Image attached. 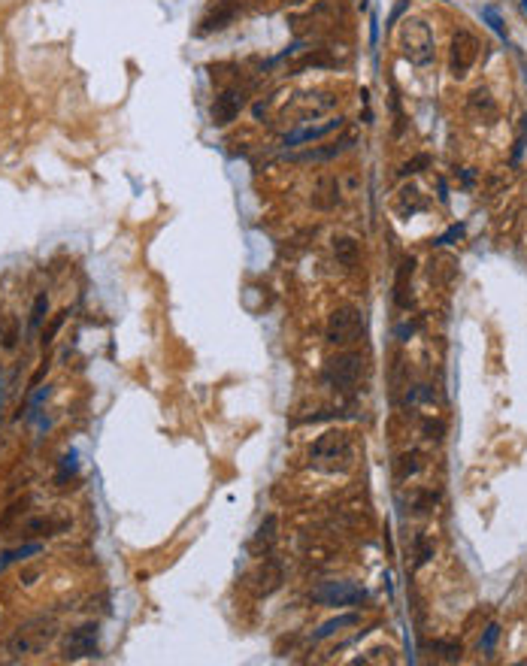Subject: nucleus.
<instances>
[{
  "mask_svg": "<svg viewBox=\"0 0 527 666\" xmlns=\"http://www.w3.org/2000/svg\"><path fill=\"white\" fill-rule=\"evenodd\" d=\"M273 539H276V515H267L264 521H261V527H258V533H255V542L251 545L255 548H270L273 545Z\"/></svg>",
  "mask_w": 527,
  "mask_h": 666,
  "instance_id": "nucleus-17",
  "label": "nucleus"
},
{
  "mask_svg": "<svg viewBox=\"0 0 527 666\" xmlns=\"http://www.w3.org/2000/svg\"><path fill=\"white\" fill-rule=\"evenodd\" d=\"M400 52L409 64L415 67H431L433 58H437V40H433V30L424 19H406L400 25Z\"/></svg>",
  "mask_w": 527,
  "mask_h": 666,
  "instance_id": "nucleus-2",
  "label": "nucleus"
},
{
  "mask_svg": "<svg viewBox=\"0 0 527 666\" xmlns=\"http://www.w3.org/2000/svg\"><path fill=\"white\" fill-rule=\"evenodd\" d=\"M418 466H422V464H418V455H415V451H412V455H403V457H400V464H397V476L406 479V476H412V472H418Z\"/></svg>",
  "mask_w": 527,
  "mask_h": 666,
  "instance_id": "nucleus-21",
  "label": "nucleus"
},
{
  "mask_svg": "<svg viewBox=\"0 0 527 666\" xmlns=\"http://www.w3.org/2000/svg\"><path fill=\"white\" fill-rule=\"evenodd\" d=\"M240 12H242L240 0H216V3L209 6V12H206L203 19H200V28H197V34L206 37V34H212V30H225Z\"/></svg>",
  "mask_w": 527,
  "mask_h": 666,
  "instance_id": "nucleus-7",
  "label": "nucleus"
},
{
  "mask_svg": "<svg viewBox=\"0 0 527 666\" xmlns=\"http://www.w3.org/2000/svg\"><path fill=\"white\" fill-rule=\"evenodd\" d=\"M406 6H409V0H400V3H397V6H394V10H391V19H388V25H385V28H391V25H394V21H397V19H400V12H403V10H406Z\"/></svg>",
  "mask_w": 527,
  "mask_h": 666,
  "instance_id": "nucleus-28",
  "label": "nucleus"
},
{
  "mask_svg": "<svg viewBox=\"0 0 527 666\" xmlns=\"http://www.w3.org/2000/svg\"><path fill=\"white\" fill-rule=\"evenodd\" d=\"M364 370H366V364H364L361 351H342V355L331 357V361L324 364L322 379H324V385L331 388V391H340L342 394V391H351V388H358V382H361Z\"/></svg>",
  "mask_w": 527,
  "mask_h": 666,
  "instance_id": "nucleus-3",
  "label": "nucleus"
},
{
  "mask_svg": "<svg viewBox=\"0 0 527 666\" xmlns=\"http://www.w3.org/2000/svg\"><path fill=\"white\" fill-rule=\"evenodd\" d=\"M64 315H67V312H58V315H55V318H52V324H49V331H45V333H43V346H49V342H52V340H55V333L61 331V324H64Z\"/></svg>",
  "mask_w": 527,
  "mask_h": 666,
  "instance_id": "nucleus-25",
  "label": "nucleus"
},
{
  "mask_svg": "<svg viewBox=\"0 0 527 666\" xmlns=\"http://www.w3.org/2000/svg\"><path fill=\"white\" fill-rule=\"evenodd\" d=\"M424 167H431V155H418V158L406 160V164L400 167V176H415V173H422Z\"/></svg>",
  "mask_w": 527,
  "mask_h": 666,
  "instance_id": "nucleus-22",
  "label": "nucleus"
},
{
  "mask_svg": "<svg viewBox=\"0 0 527 666\" xmlns=\"http://www.w3.org/2000/svg\"><path fill=\"white\" fill-rule=\"evenodd\" d=\"M527 149V118H521V131H518V140H515V152H513V160L518 164L521 160V152Z\"/></svg>",
  "mask_w": 527,
  "mask_h": 666,
  "instance_id": "nucleus-24",
  "label": "nucleus"
},
{
  "mask_svg": "<svg viewBox=\"0 0 527 666\" xmlns=\"http://www.w3.org/2000/svg\"><path fill=\"white\" fill-rule=\"evenodd\" d=\"M43 545L40 542H30V545H21V548H10V551H3V557H0V570H6L10 563H19V561H25L28 554H37Z\"/></svg>",
  "mask_w": 527,
  "mask_h": 666,
  "instance_id": "nucleus-18",
  "label": "nucleus"
},
{
  "mask_svg": "<svg viewBox=\"0 0 527 666\" xmlns=\"http://www.w3.org/2000/svg\"><path fill=\"white\" fill-rule=\"evenodd\" d=\"M333 255H337L346 267H355V261H358V242L349 240V236H337V240H333Z\"/></svg>",
  "mask_w": 527,
  "mask_h": 666,
  "instance_id": "nucleus-16",
  "label": "nucleus"
},
{
  "mask_svg": "<svg viewBox=\"0 0 527 666\" xmlns=\"http://www.w3.org/2000/svg\"><path fill=\"white\" fill-rule=\"evenodd\" d=\"M355 136H346L340 143H331V145H322V149H309V152H300V155H288L291 160H300V164H309V160H331V158H340L342 152L351 149Z\"/></svg>",
  "mask_w": 527,
  "mask_h": 666,
  "instance_id": "nucleus-12",
  "label": "nucleus"
},
{
  "mask_svg": "<svg viewBox=\"0 0 527 666\" xmlns=\"http://www.w3.org/2000/svg\"><path fill=\"white\" fill-rule=\"evenodd\" d=\"M366 600V591L355 581H322V585L312 591V603L318 606H331V609H342V606H361Z\"/></svg>",
  "mask_w": 527,
  "mask_h": 666,
  "instance_id": "nucleus-5",
  "label": "nucleus"
},
{
  "mask_svg": "<svg viewBox=\"0 0 527 666\" xmlns=\"http://www.w3.org/2000/svg\"><path fill=\"white\" fill-rule=\"evenodd\" d=\"M246 91L242 88H227L221 91V94L216 97V103H212V121L216 125H231V121L240 116V110L246 106Z\"/></svg>",
  "mask_w": 527,
  "mask_h": 666,
  "instance_id": "nucleus-8",
  "label": "nucleus"
},
{
  "mask_svg": "<svg viewBox=\"0 0 527 666\" xmlns=\"http://www.w3.org/2000/svg\"><path fill=\"white\" fill-rule=\"evenodd\" d=\"M358 621H361V618H358V615H340V618H331V621H324L322 627H318V630H316V636H312V639H316V642L331 639L333 633H340V630H342V627H355Z\"/></svg>",
  "mask_w": 527,
  "mask_h": 666,
  "instance_id": "nucleus-15",
  "label": "nucleus"
},
{
  "mask_svg": "<svg viewBox=\"0 0 527 666\" xmlns=\"http://www.w3.org/2000/svg\"><path fill=\"white\" fill-rule=\"evenodd\" d=\"M427 209V200L422 197V191L418 188H403L400 194H397V212H400L403 218H412L415 212H424Z\"/></svg>",
  "mask_w": 527,
  "mask_h": 666,
  "instance_id": "nucleus-13",
  "label": "nucleus"
},
{
  "mask_svg": "<svg viewBox=\"0 0 527 666\" xmlns=\"http://www.w3.org/2000/svg\"><path fill=\"white\" fill-rule=\"evenodd\" d=\"M282 3H291V6H297V3H307V0H282Z\"/></svg>",
  "mask_w": 527,
  "mask_h": 666,
  "instance_id": "nucleus-29",
  "label": "nucleus"
},
{
  "mask_svg": "<svg viewBox=\"0 0 527 666\" xmlns=\"http://www.w3.org/2000/svg\"><path fill=\"white\" fill-rule=\"evenodd\" d=\"M340 127H342V118H327L324 125H309V127H300V131L288 134L285 140H282V145H300V143H316V140H322V136H327V134L340 131Z\"/></svg>",
  "mask_w": 527,
  "mask_h": 666,
  "instance_id": "nucleus-10",
  "label": "nucleus"
},
{
  "mask_svg": "<svg viewBox=\"0 0 527 666\" xmlns=\"http://www.w3.org/2000/svg\"><path fill=\"white\" fill-rule=\"evenodd\" d=\"M497 636H500V627H497V624H488L485 639H482V652H485V654H491V652H494V642H497Z\"/></svg>",
  "mask_w": 527,
  "mask_h": 666,
  "instance_id": "nucleus-23",
  "label": "nucleus"
},
{
  "mask_svg": "<svg viewBox=\"0 0 527 666\" xmlns=\"http://www.w3.org/2000/svg\"><path fill=\"white\" fill-rule=\"evenodd\" d=\"M64 652H67V657L97 654V624H85V627H79V630H73Z\"/></svg>",
  "mask_w": 527,
  "mask_h": 666,
  "instance_id": "nucleus-9",
  "label": "nucleus"
},
{
  "mask_svg": "<svg viewBox=\"0 0 527 666\" xmlns=\"http://www.w3.org/2000/svg\"><path fill=\"white\" fill-rule=\"evenodd\" d=\"M309 457L322 470H349L351 461H355V439L342 427H331L312 442Z\"/></svg>",
  "mask_w": 527,
  "mask_h": 666,
  "instance_id": "nucleus-1",
  "label": "nucleus"
},
{
  "mask_svg": "<svg viewBox=\"0 0 527 666\" xmlns=\"http://www.w3.org/2000/svg\"><path fill=\"white\" fill-rule=\"evenodd\" d=\"M476 58H479V40L470 30H457L452 37V76L455 79H464L473 70Z\"/></svg>",
  "mask_w": 527,
  "mask_h": 666,
  "instance_id": "nucleus-6",
  "label": "nucleus"
},
{
  "mask_svg": "<svg viewBox=\"0 0 527 666\" xmlns=\"http://www.w3.org/2000/svg\"><path fill=\"white\" fill-rule=\"evenodd\" d=\"M470 110L479 112V116H485V118H497V103H494V97H491V91H488V88L473 91V94H470Z\"/></svg>",
  "mask_w": 527,
  "mask_h": 666,
  "instance_id": "nucleus-14",
  "label": "nucleus"
},
{
  "mask_svg": "<svg viewBox=\"0 0 527 666\" xmlns=\"http://www.w3.org/2000/svg\"><path fill=\"white\" fill-rule=\"evenodd\" d=\"M61 524H55L52 518H30V521L25 524V536H49V533H55Z\"/></svg>",
  "mask_w": 527,
  "mask_h": 666,
  "instance_id": "nucleus-19",
  "label": "nucleus"
},
{
  "mask_svg": "<svg viewBox=\"0 0 527 666\" xmlns=\"http://www.w3.org/2000/svg\"><path fill=\"white\" fill-rule=\"evenodd\" d=\"M45 312H49V297H45V294H37L34 309H30V331H37V327L43 324Z\"/></svg>",
  "mask_w": 527,
  "mask_h": 666,
  "instance_id": "nucleus-20",
  "label": "nucleus"
},
{
  "mask_svg": "<svg viewBox=\"0 0 527 666\" xmlns=\"http://www.w3.org/2000/svg\"><path fill=\"white\" fill-rule=\"evenodd\" d=\"M482 15H485V19H488V21H491V28H494V30H497V34H503V25H500V19H497V12H494V10H491V6H488V10H482Z\"/></svg>",
  "mask_w": 527,
  "mask_h": 666,
  "instance_id": "nucleus-27",
  "label": "nucleus"
},
{
  "mask_svg": "<svg viewBox=\"0 0 527 666\" xmlns=\"http://www.w3.org/2000/svg\"><path fill=\"white\" fill-rule=\"evenodd\" d=\"M412 273H415V258H403L400 267H397V279H394V303L400 309H409L412 306V294H409Z\"/></svg>",
  "mask_w": 527,
  "mask_h": 666,
  "instance_id": "nucleus-11",
  "label": "nucleus"
},
{
  "mask_svg": "<svg viewBox=\"0 0 527 666\" xmlns=\"http://www.w3.org/2000/svg\"><path fill=\"white\" fill-rule=\"evenodd\" d=\"M324 336H327V342H331V346H340V348L355 346V342L364 336V318H361V312H358L355 306H340V309H333L331 318H327Z\"/></svg>",
  "mask_w": 527,
  "mask_h": 666,
  "instance_id": "nucleus-4",
  "label": "nucleus"
},
{
  "mask_svg": "<svg viewBox=\"0 0 527 666\" xmlns=\"http://www.w3.org/2000/svg\"><path fill=\"white\" fill-rule=\"evenodd\" d=\"M461 236H464V225H452V227H448V231L437 240V246H448L452 240H461Z\"/></svg>",
  "mask_w": 527,
  "mask_h": 666,
  "instance_id": "nucleus-26",
  "label": "nucleus"
}]
</instances>
